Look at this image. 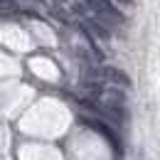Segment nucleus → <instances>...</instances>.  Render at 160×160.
<instances>
[{"instance_id":"nucleus-1","label":"nucleus","mask_w":160,"mask_h":160,"mask_svg":"<svg viewBox=\"0 0 160 160\" xmlns=\"http://www.w3.org/2000/svg\"><path fill=\"white\" fill-rule=\"evenodd\" d=\"M106 77H108L111 81H116V84H121V86H131L128 77H126L123 72H118V69H106Z\"/></svg>"}]
</instances>
